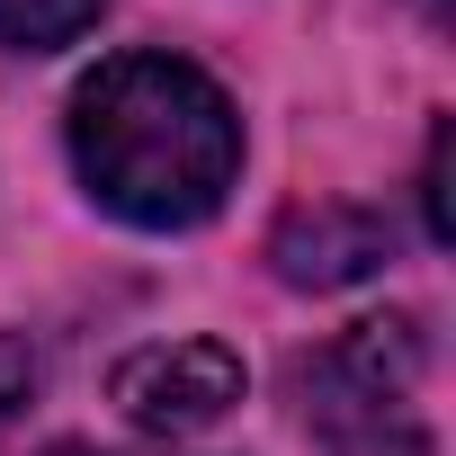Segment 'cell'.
<instances>
[{
  "instance_id": "6da1fadb",
  "label": "cell",
  "mask_w": 456,
  "mask_h": 456,
  "mask_svg": "<svg viewBox=\"0 0 456 456\" xmlns=\"http://www.w3.org/2000/svg\"><path fill=\"white\" fill-rule=\"evenodd\" d=\"M72 170L108 215L188 233L242 170V117L179 54H117L72 90Z\"/></svg>"
},
{
  "instance_id": "8992f818",
  "label": "cell",
  "mask_w": 456,
  "mask_h": 456,
  "mask_svg": "<svg viewBox=\"0 0 456 456\" xmlns=\"http://www.w3.org/2000/svg\"><path fill=\"white\" fill-rule=\"evenodd\" d=\"M28 394H37V358H28V340H10V331H0V438L19 429Z\"/></svg>"
},
{
  "instance_id": "52a82bcc",
  "label": "cell",
  "mask_w": 456,
  "mask_h": 456,
  "mask_svg": "<svg viewBox=\"0 0 456 456\" xmlns=\"http://www.w3.org/2000/svg\"><path fill=\"white\" fill-rule=\"evenodd\" d=\"M420 206H429V242H447V126L429 143V170H420Z\"/></svg>"
},
{
  "instance_id": "5b68a950",
  "label": "cell",
  "mask_w": 456,
  "mask_h": 456,
  "mask_svg": "<svg viewBox=\"0 0 456 456\" xmlns=\"http://www.w3.org/2000/svg\"><path fill=\"white\" fill-rule=\"evenodd\" d=\"M108 0H0V45L10 54H54V45H81L99 28Z\"/></svg>"
},
{
  "instance_id": "3957f363",
  "label": "cell",
  "mask_w": 456,
  "mask_h": 456,
  "mask_svg": "<svg viewBox=\"0 0 456 456\" xmlns=\"http://www.w3.org/2000/svg\"><path fill=\"white\" fill-rule=\"evenodd\" d=\"M108 394L143 438H197L242 403V358L224 340H152V349H134L117 367Z\"/></svg>"
},
{
  "instance_id": "7a4b0ae2",
  "label": "cell",
  "mask_w": 456,
  "mask_h": 456,
  "mask_svg": "<svg viewBox=\"0 0 456 456\" xmlns=\"http://www.w3.org/2000/svg\"><path fill=\"white\" fill-rule=\"evenodd\" d=\"M420 376H429V340L411 314H376V322H349L331 349H314L296 367V394H305V420L322 429L331 456H429V429H420Z\"/></svg>"
},
{
  "instance_id": "277c9868",
  "label": "cell",
  "mask_w": 456,
  "mask_h": 456,
  "mask_svg": "<svg viewBox=\"0 0 456 456\" xmlns=\"http://www.w3.org/2000/svg\"><path fill=\"white\" fill-rule=\"evenodd\" d=\"M269 260H278V278H287V287L331 296V287H358V278H376V269L394 260V224H385V215H367V206L314 197V206H296V215L278 224Z\"/></svg>"
},
{
  "instance_id": "ba28073f",
  "label": "cell",
  "mask_w": 456,
  "mask_h": 456,
  "mask_svg": "<svg viewBox=\"0 0 456 456\" xmlns=\"http://www.w3.org/2000/svg\"><path fill=\"white\" fill-rule=\"evenodd\" d=\"M420 10H429V19H447V0H420Z\"/></svg>"
}]
</instances>
